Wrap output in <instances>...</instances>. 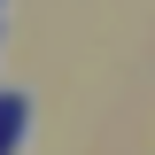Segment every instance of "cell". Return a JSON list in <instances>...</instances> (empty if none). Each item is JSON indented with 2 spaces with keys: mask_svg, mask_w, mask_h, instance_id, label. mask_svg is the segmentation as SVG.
<instances>
[{
  "mask_svg": "<svg viewBox=\"0 0 155 155\" xmlns=\"http://www.w3.org/2000/svg\"><path fill=\"white\" fill-rule=\"evenodd\" d=\"M23 124H31V101L23 93H0V155L23 147Z\"/></svg>",
  "mask_w": 155,
  "mask_h": 155,
  "instance_id": "cell-1",
  "label": "cell"
}]
</instances>
